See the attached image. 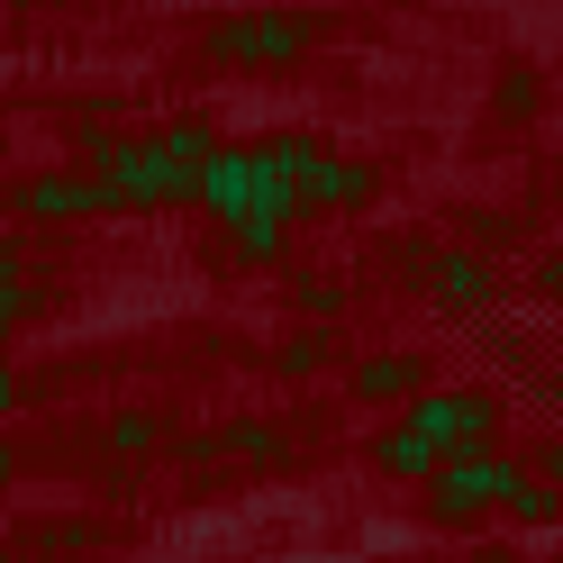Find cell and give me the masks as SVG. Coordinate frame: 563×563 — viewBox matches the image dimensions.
I'll use <instances>...</instances> for the list:
<instances>
[{
    "label": "cell",
    "mask_w": 563,
    "mask_h": 563,
    "mask_svg": "<svg viewBox=\"0 0 563 563\" xmlns=\"http://www.w3.org/2000/svg\"><path fill=\"white\" fill-rule=\"evenodd\" d=\"M500 110H509V119L537 110V74H527V64H509V74H500Z\"/></svg>",
    "instance_id": "5"
},
{
    "label": "cell",
    "mask_w": 563,
    "mask_h": 563,
    "mask_svg": "<svg viewBox=\"0 0 563 563\" xmlns=\"http://www.w3.org/2000/svg\"><path fill=\"white\" fill-rule=\"evenodd\" d=\"M100 200H119V191H100V183H37L27 191L37 219H74V209H100Z\"/></svg>",
    "instance_id": "4"
},
{
    "label": "cell",
    "mask_w": 563,
    "mask_h": 563,
    "mask_svg": "<svg viewBox=\"0 0 563 563\" xmlns=\"http://www.w3.org/2000/svg\"><path fill=\"white\" fill-rule=\"evenodd\" d=\"M364 391H409V364H364Z\"/></svg>",
    "instance_id": "7"
},
{
    "label": "cell",
    "mask_w": 563,
    "mask_h": 563,
    "mask_svg": "<svg viewBox=\"0 0 563 563\" xmlns=\"http://www.w3.org/2000/svg\"><path fill=\"white\" fill-rule=\"evenodd\" d=\"M309 37H319V10H255V19H228L209 46L228 64H291Z\"/></svg>",
    "instance_id": "2"
},
{
    "label": "cell",
    "mask_w": 563,
    "mask_h": 563,
    "mask_svg": "<svg viewBox=\"0 0 563 563\" xmlns=\"http://www.w3.org/2000/svg\"><path fill=\"white\" fill-rule=\"evenodd\" d=\"M100 173H110L119 200H173V191L200 183V164H183L164 136H146V146H100Z\"/></svg>",
    "instance_id": "3"
},
{
    "label": "cell",
    "mask_w": 563,
    "mask_h": 563,
    "mask_svg": "<svg viewBox=\"0 0 563 563\" xmlns=\"http://www.w3.org/2000/svg\"><path fill=\"white\" fill-rule=\"evenodd\" d=\"M437 282H445V300H482V264H445Z\"/></svg>",
    "instance_id": "6"
},
{
    "label": "cell",
    "mask_w": 563,
    "mask_h": 563,
    "mask_svg": "<svg viewBox=\"0 0 563 563\" xmlns=\"http://www.w3.org/2000/svg\"><path fill=\"white\" fill-rule=\"evenodd\" d=\"M200 191H209V209L245 236V255H273V245H282V219L300 209L291 173L273 164V146H255V155H209V164H200Z\"/></svg>",
    "instance_id": "1"
}]
</instances>
